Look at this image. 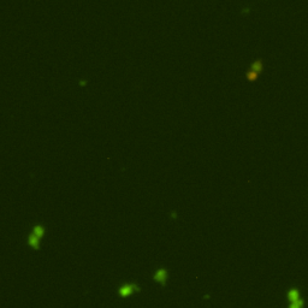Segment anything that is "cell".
I'll return each instance as SVG.
<instances>
[{
	"label": "cell",
	"mask_w": 308,
	"mask_h": 308,
	"mask_svg": "<svg viewBox=\"0 0 308 308\" xmlns=\"http://www.w3.org/2000/svg\"><path fill=\"white\" fill-rule=\"evenodd\" d=\"M140 290H141L140 287L136 283H125L118 288V295L122 299H127V297H130L131 295H134L135 292H138Z\"/></svg>",
	"instance_id": "6da1fadb"
},
{
	"label": "cell",
	"mask_w": 308,
	"mask_h": 308,
	"mask_svg": "<svg viewBox=\"0 0 308 308\" xmlns=\"http://www.w3.org/2000/svg\"><path fill=\"white\" fill-rule=\"evenodd\" d=\"M169 279V272L166 268H159L154 272L153 274V281L159 283L160 285H166V282Z\"/></svg>",
	"instance_id": "7a4b0ae2"
},
{
	"label": "cell",
	"mask_w": 308,
	"mask_h": 308,
	"mask_svg": "<svg viewBox=\"0 0 308 308\" xmlns=\"http://www.w3.org/2000/svg\"><path fill=\"white\" fill-rule=\"evenodd\" d=\"M40 241H41V238L36 237L34 234H30V235L28 236V245H30L33 249H35V250L40 249Z\"/></svg>",
	"instance_id": "3957f363"
},
{
	"label": "cell",
	"mask_w": 308,
	"mask_h": 308,
	"mask_svg": "<svg viewBox=\"0 0 308 308\" xmlns=\"http://www.w3.org/2000/svg\"><path fill=\"white\" fill-rule=\"evenodd\" d=\"M45 227L42 226V225H40V224H37L35 226L33 227V231H31V234H34V235L39 237V238H41L42 240V237L45 235Z\"/></svg>",
	"instance_id": "277c9868"
},
{
	"label": "cell",
	"mask_w": 308,
	"mask_h": 308,
	"mask_svg": "<svg viewBox=\"0 0 308 308\" xmlns=\"http://www.w3.org/2000/svg\"><path fill=\"white\" fill-rule=\"evenodd\" d=\"M288 299H289L290 302H292V301H296V300H299L300 299L299 291H297L296 289L289 290V292H288Z\"/></svg>",
	"instance_id": "5b68a950"
},
{
	"label": "cell",
	"mask_w": 308,
	"mask_h": 308,
	"mask_svg": "<svg viewBox=\"0 0 308 308\" xmlns=\"http://www.w3.org/2000/svg\"><path fill=\"white\" fill-rule=\"evenodd\" d=\"M252 69L250 70H253L255 72H261L263 71V63H261V60H255L253 64H252V66H250Z\"/></svg>",
	"instance_id": "8992f818"
},
{
	"label": "cell",
	"mask_w": 308,
	"mask_h": 308,
	"mask_svg": "<svg viewBox=\"0 0 308 308\" xmlns=\"http://www.w3.org/2000/svg\"><path fill=\"white\" fill-rule=\"evenodd\" d=\"M258 75H259L258 72H255V71H253V70H250V71H248V72H247L245 76H247V80H248L249 82H254V81H256V80H258Z\"/></svg>",
	"instance_id": "52a82bcc"
},
{
	"label": "cell",
	"mask_w": 308,
	"mask_h": 308,
	"mask_svg": "<svg viewBox=\"0 0 308 308\" xmlns=\"http://www.w3.org/2000/svg\"><path fill=\"white\" fill-rule=\"evenodd\" d=\"M302 306H303V302L299 299V300H296V301H292V302L290 303L289 308H302Z\"/></svg>",
	"instance_id": "ba28073f"
}]
</instances>
